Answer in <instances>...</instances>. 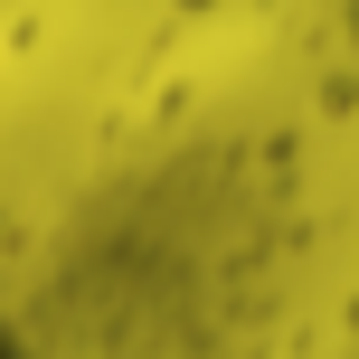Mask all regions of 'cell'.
<instances>
[{"label":"cell","instance_id":"1","mask_svg":"<svg viewBox=\"0 0 359 359\" xmlns=\"http://www.w3.org/2000/svg\"><path fill=\"white\" fill-rule=\"evenodd\" d=\"M0 359H38V341H29V331L10 322V312H0Z\"/></svg>","mask_w":359,"mask_h":359}]
</instances>
